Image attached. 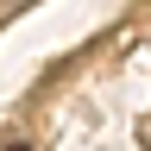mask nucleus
Masks as SVG:
<instances>
[{
    "label": "nucleus",
    "mask_w": 151,
    "mask_h": 151,
    "mask_svg": "<svg viewBox=\"0 0 151 151\" xmlns=\"http://www.w3.org/2000/svg\"><path fill=\"white\" fill-rule=\"evenodd\" d=\"M0 151H32V145H19V139H13V145H0Z\"/></svg>",
    "instance_id": "f257e3e1"
}]
</instances>
